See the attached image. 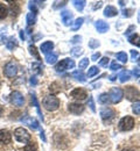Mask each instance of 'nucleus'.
<instances>
[{
	"label": "nucleus",
	"mask_w": 140,
	"mask_h": 151,
	"mask_svg": "<svg viewBox=\"0 0 140 151\" xmlns=\"http://www.w3.org/2000/svg\"><path fill=\"white\" fill-rule=\"evenodd\" d=\"M42 105H43V107H44L47 111L54 112V111L59 109V107H60V100H59V98H56L55 95H53V94L47 95V96L43 98Z\"/></svg>",
	"instance_id": "obj_1"
},
{
	"label": "nucleus",
	"mask_w": 140,
	"mask_h": 151,
	"mask_svg": "<svg viewBox=\"0 0 140 151\" xmlns=\"http://www.w3.org/2000/svg\"><path fill=\"white\" fill-rule=\"evenodd\" d=\"M134 124H136V122L132 116H124L120 119L118 128L120 132H130L134 128Z\"/></svg>",
	"instance_id": "obj_2"
},
{
	"label": "nucleus",
	"mask_w": 140,
	"mask_h": 151,
	"mask_svg": "<svg viewBox=\"0 0 140 151\" xmlns=\"http://www.w3.org/2000/svg\"><path fill=\"white\" fill-rule=\"evenodd\" d=\"M14 137L20 143H28L30 141V138H32L29 132L27 129H25L23 127H19V128H17L14 130Z\"/></svg>",
	"instance_id": "obj_3"
},
{
	"label": "nucleus",
	"mask_w": 140,
	"mask_h": 151,
	"mask_svg": "<svg viewBox=\"0 0 140 151\" xmlns=\"http://www.w3.org/2000/svg\"><path fill=\"white\" fill-rule=\"evenodd\" d=\"M124 92V95L125 98L128 100V101H138L140 100V92L138 88H136L134 86H126L125 87V91Z\"/></svg>",
	"instance_id": "obj_4"
},
{
	"label": "nucleus",
	"mask_w": 140,
	"mask_h": 151,
	"mask_svg": "<svg viewBox=\"0 0 140 151\" xmlns=\"http://www.w3.org/2000/svg\"><path fill=\"white\" fill-rule=\"evenodd\" d=\"M75 68V62L70 58H64L62 59L61 62H59L55 66V70L57 72H63V71H67L69 69H74Z\"/></svg>",
	"instance_id": "obj_5"
},
{
	"label": "nucleus",
	"mask_w": 140,
	"mask_h": 151,
	"mask_svg": "<svg viewBox=\"0 0 140 151\" xmlns=\"http://www.w3.org/2000/svg\"><path fill=\"white\" fill-rule=\"evenodd\" d=\"M124 96V92L120 87H112L110 90V93H109V98H110V102L112 104H118L121 101Z\"/></svg>",
	"instance_id": "obj_6"
},
{
	"label": "nucleus",
	"mask_w": 140,
	"mask_h": 151,
	"mask_svg": "<svg viewBox=\"0 0 140 151\" xmlns=\"http://www.w3.org/2000/svg\"><path fill=\"white\" fill-rule=\"evenodd\" d=\"M100 117L105 123H109L116 117V112L111 107H103L100 109Z\"/></svg>",
	"instance_id": "obj_7"
},
{
	"label": "nucleus",
	"mask_w": 140,
	"mask_h": 151,
	"mask_svg": "<svg viewBox=\"0 0 140 151\" xmlns=\"http://www.w3.org/2000/svg\"><path fill=\"white\" fill-rule=\"evenodd\" d=\"M54 144H55L59 149H67L68 145H69V141H68V138H67L63 134L56 132V134L54 135Z\"/></svg>",
	"instance_id": "obj_8"
},
{
	"label": "nucleus",
	"mask_w": 140,
	"mask_h": 151,
	"mask_svg": "<svg viewBox=\"0 0 140 151\" xmlns=\"http://www.w3.org/2000/svg\"><path fill=\"white\" fill-rule=\"evenodd\" d=\"M4 73L7 78H14L18 73V65L14 62H8L4 66Z\"/></svg>",
	"instance_id": "obj_9"
},
{
	"label": "nucleus",
	"mask_w": 140,
	"mask_h": 151,
	"mask_svg": "<svg viewBox=\"0 0 140 151\" xmlns=\"http://www.w3.org/2000/svg\"><path fill=\"white\" fill-rule=\"evenodd\" d=\"M9 99H11V102L14 106H17V107H22L23 104H25V98H23V95L21 94V92H19V91L12 92Z\"/></svg>",
	"instance_id": "obj_10"
},
{
	"label": "nucleus",
	"mask_w": 140,
	"mask_h": 151,
	"mask_svg": "<svg viewBox=\"0 0 140 151\" xmlns=\"http://www.w3.org/2000/svg\"><path fill=\"white\" fill-rule=\"evenodd\" d=\"M70 96L74 99V100H78V101H82V100H85L86 96H88V93L85 92V90L83 88H75L70 92Z\"/></svg>",
	"instance_id": "obj_11"
},
{
	"label": "nucleus",
	"mask_w": 140,
	"mask_h": 151,
	"mask_svg": "<svg viewBox=\"0 0 140 151\" xmlns=\"http://www.w3.org/2000/svg\"><path fill=\"white\" fill-rule=\"evenodd\" d=\"M68 109H69V112L73 114H75V115H80L84 112V106L82 105V104H77V102H70L69 105H68Z\"/></svg>",
	"instance_id": "obj_12"
},
{
	"label": "nucleus",
	"mask_w": 140,
	"mask_h": 151,
	"mask_svg": "<svg viewBox=\"0 0 140 151\" xmlns=\"http://www.w3.org/2000/svg\"><path fill=\"white\" fill-rule=\"evenodd\" d=\"M21 122L23 124H27L29 128L32 129H38L39 128V122L34 119V117H30V116H26V117H22L21 119Z\"/></svg>",
	"instance_id": "obj_13"
},
{
	"label": "nucleus",
	"mask_w": 140,
	"mask_h": 151,
	"mask_svg": "<svg viewBox=\"0 0 140 151\" xmlns=\"http://www.w3.org/2000/svg\"><path fill=\"white\" fill-rule=\"evenodd\" d=\"M12 141V136H11V132L6 129H1L0 130V143L4 144V145H7L9 144Z\"/></svg>",
	"instance_id": "obj_14"
},
{
	"label": "nucleus",
	"mask_w": 140,
	"mask_h": 151,
	"mask_svg": "<svg viewBox=\"0 0 140 151\" xmlns=\"http://www.w3.org/2000/svg\"><path fill=\"white\" fill-rule=\"evenodd\" d=\"M73 13L70 11H62L61 12V19L64 26H70V23H73Z\"/></svg>",
	"instance_id": "obj_15"
},
{
	"label": "nucleus",
	"mask_w": 140,
	"mask_h": 151,
	"mask_svg": "<svg viewBox=\"0 0 140 151\" xmlns=\"http://www.w3.org/2000/svg\"><path fill=\"white\" fill-rule=\"evenodd\" d=\"M95 27H96V29H97V32L100 33V34H103V33H106L107 30H109V24L105 22V21H103V20H97L96 21V23H95Z\"/></svg>",
	"instance_id": "obj_16"
},
{
	"label": "nucleus",
	"mask_w": 140,
	"mask_h": 151,
	"mask_svg": "<svg viewBox=\"0 0 140 151\" xmlns=\"http://www.w3.org/2000/svg\"><path fill=\"white\" fill-rule=\"evenodd\" d=\"M118 14V11H117V8L115 7V6H112V5H107L105 8H104V15L106 17V18H113V17H116Z\"/></svg>",
	"instance_id": "obj_17"
},
{
	"label": "nucleus",
	"mask_w": 140,
	"mask_h": 151,
	"mask_svg": "<svg viewBox=\"0 0 140 151\" xmlns=\"http://www.w3.org/2000/svg\"><path fill=\"white\" fill-rule=\"evenodd\" d=\"M9 13L12 17H18L19 13H20V6L18 2L15 1H9Z\"/></svg>",
	"instance_id": "obj_18"
},
{
	"label": "nucleus",
	"mask_w": 140,
	"mask_h": 151,
	"mask_svg": "<svg viewBox=\"0 0 140 151\" xmlns=\"http://www.w3.org/2000/svg\"><path fill=\"white\" fill-rule=\"evenodd\" d=\"M53 48H54V43H53V42H50V41H47V42H43V43L41 44L40 51H42L43 54H46V55H47V54L52 52Z\"/></svg>",
	"instance_id": "obj_19"
},
{
	"label": "nucleus",
	"mask_w": 140,
	"mask_h": 151,
	"mask_svg": "<svg viewBox=\"0 0 140 151\" xmlns=\"http://www.w3.org/2000/svg\"><path fill=\"white\" fill-rule=\"evenodd\" d=\"M118 78H119L120 83H126V81L130 80V78H131V72H130L128 70H124V71L120 72V75L118 76Z\"/></svg>",
	"instance_id": "obj_20"
},
{
	"label": "nucleus",
	"mask_w": 140,
	"mask_h": 151,
	"mask_svg": "<svg viewBox=\"0 0 140 151\" xmlns=\"http://www.w3.org/2000/svg\"><path fill=\"white\" fill-rule=\"evenodd\" d=\"M6 47H7L8 50H13L14 48H17V47H18V41H17V38H14V37L8 38V40L6 41Z\"/></svg>",
	"instance_id": "obj_21"
},
{
	"label": "nucleus",
	"mask_w": 140,
	"mask_h": 151,
	"mask_svg": "<svg viewBox=\"0 0 140 151\" xmlns=\"http://www.w3.org/2000/svg\"><path fill=\"white\" fill-rule=\"evenodd\" d=\"M128 42L136 47H139L140 48V35L138 34H133V35H130L128 36Z\"/></svg>",
	"instance_id": "obj_22"
},
{
	"label": "nucleus",
	"mask_w": 140,
	"mask_h": 151,
	"mask_svg": "<svg viewBox=\"0 0 140 151\" xmlns=\"http://www.w3.org/2000/svg\"><path fill=\"white\" fill-rule=\"evenodd\" d=\"M56 60H57V54H55V52H49V54L46 55V63H48V64H54V63H56Z\"/></svg>",
	"instance_id": "obj_23"
},
{
	"label": "nucleus",
	"mask_w": 140,
	"mask_h": 151,
	"mask_svg": "<svg viewBox=\"0 0 140 151\" xmlns=\"http://www.w3.org/2000/svg\"><path fill=\"white\" fill-rule=\"evenodd\" d=\"M73 77L76 79V80H78L81 83H84L85 80H86V78H85V75L81 71V70H77V71H74L73 72Z\"/></svg>",
	"instance_id": "obj_24"
},
{
	"label": "nucleus",
	"mask_w": 140,
	"mask_h": 151,
	"mask_svg": "<svg viewBox=\"0 0 140 151\" xmlns=\"http://www.w3.org/2000/svg\"><path fill=\"white\" fill-rule=\"evenodd\" d=\"M85 4H86V1H84V0H74L73 1V5H74V7L77 9V11H83L84 9V7H85Z\"/></svg>",
	"instance_id": "obj_25"
},
{
	"label": "nucleus",
	"mask_w": 140,
	"mask_h": 151,
	"mask_svg": "<svg viewBox=\"0 0 140 151\" xmlns=\"http://www.w3.org/2000/svg\"><path fill=\"white\" fill-rule=\"evenodd\" d=\"M8 15V8L5 6V4L0 2V20H4Z\"/></svg>",
	"instance_id": "obj_26"
},
{
	"label": "nucleus",
	"mask_w": 140,
	"mask_h": 151,
	"mask_svg": "<svg viewBox=\"0 0 140 151\" xmlns=\"http://www.w3.org/2000/svg\"><path fill=\"white\" fill-rule=\"evenodd\" d=\"M27 24L28 26H32V24H34L35 23V21H36V13H33V12H29L28 14H27Z\"/></svg>",
	"instance_id": "obj_27"
},
{
	"label": "nucleus",
	"mask_w": 140,
	"mask_h": 151,
	"mask_svg": "<svg viewBox=\"0 0 140 151\" xmlns=\"http://www.w3.org/2000/svg\"><path fill=\"white\" fill-rule=\"evenodd\" d=\"M49 91L53 93V95L54 94H57V93H60L61 92V86L59 85V83H53L52 85H50V87H49Z\"/></svg>",
	"instance_id": "obj_28"
},
{
	"label": "nucleus",
	"mask_w": 140,
	"mask_h": 151,
	"mask_svg": "<svg viewBox=\"0 0 140 151\" xmlns=\"http://www.w3.org/2000/svg\"><path fill=\"white\" fill-rule=\"evenodd\" d=\"M98 102L103 104V105H106L110 102V98H109V93H102L98 96Z\"/></svg>",
	"instance_id": "obj_29"
},
{
	"label": "nucleus",
	"mask_w": 140,
	"mask_h": 151,
	"mask_svg": "<svg viewBox=\"0 0 140 151\" xmlns=\"http://www.w3.org/2000/svg\"><path fill=\"white\" fill-rule=\"evenodd\" d=\"M83 22H84V19L83 18H78V19L75 20V22H73L74 24H73V30L74 32H76V30H78L81 27H82V24H83Z\"/></svg>",
	"instance_id": "obj_30"
},
{
	"label": "nucleus",
	"mask_w": 140,
	"mask_h": 151,
	"mask_svg": "<svg viewBox=\"0 0 140 151\" xmlns=\"http://www.w3.org/2000/svg\"><path fill=\"white\" fill-rule=\"evenodd\" d=\"M98 72H99V69H98L97 66H91V68H89V71H88L86 76H88L89 78H91V77L97 75Z\"/></svg>",
	"instance_id": "obj_31"
},
{
	"label": "nucleus",
	"mask_w": 140,
	"mask_h": 151,
	"mask_svg": "<svg viewBox=\"0 0 140 151\" xmlns=\"http://www.w3.org/2000/svg\"><path fill=\"white\" fill-rule=\"evenodd\" d=\"M116 57H117V59L119 60V62H121V63H126L127 62V59H128V57H127V55H126V52H118L117 55H116Z\"/></svg>",
	"instance_id": "obj_32"
},
{
	"label": "nucleus",
	"mask_w": 140,
	"mask_h": 151,
	"mask_svg": "<svg viewBox=\"0 0 140 151\" xmlns=\"http://www.w3.org/2000/svg\"><path fill=\"white\" fill-rule=\"evenodd\" d=\"M42 69H43V66L41 65L40 63H33V65H32V70L35 73H41L42 72Z\"/></svg>",
	"instance_id": "obj_33"
},
{
	"label": "nucleus",
	"mask_w": 140,
	"mask_h": 151,
	"mask_svg": "<svg viewBox=\"0 0 140 151\" xmlns=\"http://www.w3.org/2000/svg\"><path fill=\"white\" fill-rule=\"evenodd\" d=\"M29 52H30V55L32 56H34L36 59H39L40 60V55H39V52H38V49L34 47V45H29Z\"/></svg>",
	"instance_id": "obj_34"
},
{
	"label": "nucleus",
	"mask_w": 140,
	"mask_h": 151,
	"mask_svg": "<svg viewBox=\"0 0 140 151\" xmlns=\"http://www.w3.org/2000/svg\"><path fill=\"white\" fill-rule=\"evenodd\" d=\"M83 52H84V51H83V49H82L81 47H75V48L71 49V54L76 57H80L81 55H83Z\"/></svg>",
	"instance_id": "obj_35"
},
{
	"label": "nucleus",
	"mask_w": 140,
	"mask_h": 151,
	"mask_svg": "<svg viewBox=\"0 0 140 151\" xmlns=\"http://www.w3.org/2000/svg\"><path fill=\"white\" fill-rule=\"evenodd\" d=\"M99 45H100V43L97 40H95V38H91V40L89 41V48H91V49H96V48H98Z\"/></svg>",
	"instance_id": "obj_36"
},
{
	"label": "nucleus",
	"mask_w": 140,
	"mask_h": 151,
	"mask_svg": "<svg viewBox=\"0 0 140 151\" xmlns=\"http://www.w3.org/2000/svg\"><path fill=\"white\" fill-rule=\"evenodd\" d=\"M36 150H38V147H36V144L34 142H30V143H28L25 147V151H36Z\"/></svg>",
	"instance_id": "obj_37"
},
{
	"label": "nucleus",
	"mask_w": 140,
	"mask_h": 151,
	"mask_svg": "<svg viewBox=\"0 0 140 151\" xmlns=\"http://www.w3.org/2000/svg\"><path fill=\"white\" fill-rule=\"evenodd\" d=\"M80 69H86L89 66V58H83L80 60V64H78Z\"/></svg>",
	"instance_id": "obj_38"
},
{
	"label": "nucleus",
	"mask_w": 140,
	"mask_h": 151,
	"mask_svg": "<svg viewBox=\"0 0 140 151\" xmlns=\"http://www.w3.org/2000/svg\"><path fill=\"white\" fill-rule=\"evenodd\" d=\"M88 106L91 108V111L95 113L96 112V106H95V102H94V98L92 95H89V100H88Z\"/></svg>",
	"instance_id": "obj_39"
},
{
	"label": "nucleus",
	"mask_w": 140,
	"mask_h": 151,
	"mask_svg": "<svg viewBox=\"0 0 140 151\" xmlns=\"http://www.w3.org/2000/svg\"><path fill=\"white\" fill-rule=\"evenodd\" d=\"M132 111H133V113L134 114L140 115V101H137L136 104H133V106H132Z\"/></svg>",
	"instance_id": "obj_40"
},
{
	"label": "nucleus",
	"mask_w": 140,
	"mask_h": 151,
	"mask_svg": "<svg viewBox=\"0 0 140 151\" xmlns=\"http://www.w3.org/2000/svg\"><path fill=\"white\" fill-rule=\"evenodd\" d=\"M110 69H111L112 71H117V70L121 69V65H120L119 63H117V62H112L111 65H110Z\"/></svg>",
	"instance_id": "obj_41"
},
{
	"label": "nucleus",
	"mask_w": 140,
	"mask_h": 151,
	"mask_svg": "<svg viewBox=\"0 0 140 151\" xmlns=\"http://www.w3.org/2000/svg\"><path fill=\"white\" fill-rule=\"evenodd\" d=\"M109 62H110V58L109 57H103V58L99 59V65L100 66H107Z\"/></svg>",
	"instance_id": "obj_42"
},
{
	"label": "nucleus",
	"mask_w": 140,
	"mask_h": 151,
	"mask_svg": "<svg viewBox=\"0 0 140 151\" xmlns=\"http://www.w3.org/2000/svg\"><path fill=\"white\" fill-rule=\"evenodd\" d=\"M132 14H133V9H124L123 11V15L125 18H130V17H132Z\"/></svg>",
	"instance_id": "obj_43"
},
{
	"label": "nucleus",
	"mask_w": 140,
	"mask_h": 151,
	"mask_svg": "<svg viewBox=\"0 0 140 151\" xmlns=\"http://www.w3.org/2000/svg\"><path fill=\"white\" fill-rule=\"evenodd\" d=\"M67 5V1H55L54 2V8H59V7H63Z\"/></svg>",
	"instance_id": "obj_44"
},
{
	"label": "nucleus",
	"mask_w": 140,
	"mask_h": 151,
	"mask_svg": "<svg viewBox=\"0 0 140 151\" xmlns=\"http://www.w3.org/2000/svg\"><path fill=\"white\" fill-rule=\"evenodd\" d=\"M133 30H136V27H134V26H130V27L127 28V30L125 32V36H130Z\"/></svg>",
	"instance_id": "obj_45"
},
{
	"label": "nucleus",
	"mask_w": 140,
	"mask_h": 151,
	"mask_svg": "<svg viewBox=\"0 0 140 151\" xmlns=\"http://www.w3.org/2000/svg\"><path fill=\"white\" fill-rule=\"evenodd\" d=\"M131 57H132V59L136 62V59L139 58V52H138L137 50H131Z\"/></svg>",
	"instance_id": "obj_46"
},
{
	"label": "nucleus",
	"mask_w": 140,
	"mask_h": 151,
	"mask_svg": "<svg viewBox=\"0 0 140 151\" xmlns=\"http://www.w3.org/2000/svg\"><path fill=\"white\" fill-rule=\"evenodd\" d=\"M81 41H82V36H80V35H76L71 38V43H78Z\"/></svg>",
	"instance_id": "obj_47"
},
{
	"label": "nucleus",
	"mask_w": 140,
	"mask_h": 151,
	"mask_svg": "<svg viewBox=\"0 0 140 151\" xmlns=\"http://www.w3.org/2000/svg\"><path fill=\"white\" fill-rule=\"evenodd\" d=\"M100 59V52H95L92 56H91V60H94V62H96V60H98Z\"/></svg>",
	"instance_id": "obj_48"
},
{
	"label": "nucleus",
	"mask_w": 140,
	"mask_h": 151,
	"mask_svg": "<svg viewBox=\"0 0 140 151\" xmlns=\"http://www.w3.org/2000/svg\"><path fill=\"white\" fill-rule=\"evenodd\" d=\"M102 4H103V1H98V2H95L94 9H97V8H100V7H102Z\"/></svg>",
	"instance_id": "obj_49"
},
{
	"label": "nucleus",
	"mask_w": 140,
	"mask_h": 151,
	"mask_svg": "<svg viewBox=\"0 0 140 151\" xmlns=\"http://www.w3.org/2000/svg\"><path fill=\"white\" fill-rule=\"evenodd\" d=\"M40 136H41V138L43 139V142H46V141H47V138H46V136H44V132H43V130H41Z\"/></svg>",
	"instance_id": "obj_50"
},
{
	"label": "nucleus",
	"mask_w": 140,
	"mask_h": 151,
	"mask_svg": "<svg viewBox=\"0 0 140 151\" xmlns=\"http://www.w3.org/2000/svg\"><path fill=\"white\" fill-rule=\"evenodd\" d=\"M133 75H134V76H139L140 75V70H139V69H134V70H133Z\"/></svg>",
	"instance_id": "obj_51"
},
{
	"label": "nucleus",
	"mask_w": 140,
	"mask_h": 151,
	"mask_svg": "<svg viewBox=\"0 0 140 151\" xmlns=\"http://www.w3.org/2000/svg\"><path fill=\"white\" fill-rule=\"evenodd\" d=\"M20 37L21 40H25V33H23V30H20Z\"/></svg>",
	"instance_id": "obj_52"
},
{
	"label": "nucleus",
	"mask_w": 140,
	"mask_h": 151,
	"mask_svg": "<svg viewBox=\"0 0 140 151\" xmlns=\"http://www.w3.org/2000/svg\"><path fill=\"white\" fill-rule=\"evenodd\" d=\"M30 83H32V84H36V79H35V77H32Z\"/></svg>",
	"instance_id": "obj_53"
},
{
	"label": "nucleus",
	"mask_w": 140,
	"mask_h": 151,
	"mask_svg": "<svg viewBox=\"0 0 140 151\" xmlns=\"http://www.w3.org/2000/svg\"><path fill=\"white\" fill-rule=\"evenodd\" d=\"M116 78H117V77H116L115 75L110 76V80H111V81H115V80H116Z\"/></svg>",
	"instance_id": "obj_54"
},
{
	"label": "nucleus",
	"mask_w": 140,
	"mask_h": 151,
	"mask_svg": "<svg viewBox=\"0 0 140 151\" xmlns=\"http://www.w3.org/2000/svg\"><path fill=\"white\" fill-rule=\"evenodd\" d=\"M120 6H125V1H119Z\"/></svg>",
	"instance_id": "obj_55"
},
{
	"label": "nucleus",
	"mask_w": 140,
	"mask_h": 151,
	"mask_svg": "<svg viewBox=\"0 0 140 151\" xmlns=\"http://www.w3.org/2000/svg\"><path fill=\"white\" fill-rule=\"evenodd\" d=\"M138 22L140 23V11H139V13H138Z\"/></svg>",
	"instance_id": "obj_56"
},
{
	"label": "nucleus",
	"mask_w": 140,
	"mask_h": 151,
	"mask_svg": "<svg viewBox=\"0 0 140 151\" xmlns=\"http://www.w3.org/2000/svg\"><path fill=\"white\" fill-rule=\"evenodd\" d=\"M121 151H133V150H131V149H124V150H121Z\"/></svg>",
	"instance_id": "obj_57"
},
{
	"label": "nucleus",
	"mask_w": 140,
	"mask_h": 151,
	"mask_svg": "<svg viewBox=\"0 0 140 151\" xmlns=\"http://www.w3.org/2000/svg\"><path fill=\"white\" fill-rule=\"evenodd\" d=\"M137 60H138V64H139V66H140V56H139V58H138Z\"/></svg>",
	"instance_id": "obj_58"
},
{
	"label": "nucleus",
	"mask_w": 140,
	"mask_h": 151,
	"mask_svg": "<svg viewBox=\"0 0 140 151\" xmlns=\"http://www.w3.org/2000/svg\"><path fill=\"white\" fill-rule=\"evenodd\" d=\"M139 83H140V79H139Z\"/></svg>",
	"instance_id": "obj_59"
}]
</instances>
